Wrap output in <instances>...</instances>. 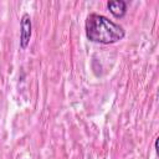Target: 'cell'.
Here are the masks:
<instances>
[{
  "instance_id": "6da1fadb",
  "label": "cell",
  "mask_w": 159,
  "mask_h": 159,
  "mask_svg": "<svg viewBox=\"0 0 159 159\" xmlns=\"http://www.w3.org/2000/svg\"><path fill=\"white\" fill-rule=\"evenodd\" d=\"M86 36L89 41L109 45L118 42L125 35L124 29L101 14H89L84 24Z\"/></svg>"
},
{
  "instance_id": "7a4b0ae2",
  "label": "cell",
  "mask_w": 159,
  "mask_h": 159,
  "mask_svg": "<svg viewBox=\"0 0 159 159\" xmlns=\"http://www.w3.org/2000/svg\"><path fill=\"white\" fill-rule=\"evenodd\" d=\"M32 34V24H31V17L29 14H24L21 17V30H20V47L26 48L30 43Z\"/></svg>"
},
{
  "instance_id": "3957f363",
  "label": "cell",
  "mask_w": 159,
  "mask_h": 159,
  "mask_svg": "<svg viewBox=\"0 0 159 159\" xmlns=\"http://www.w3.org/2000/svg\"><path fill=\"white\" fill-rule=\"evenodd\" d=\"M111 14L114 17H123L127 12V2L123 0H112L107 2Z\"/></svg>"
},
{
  "instance_id": "277c9868",
  "label": "cell",
  "mask_w": 159,
  "mask_h": 159,
  "mask_svg": "<svg viewBox=\"0 0 159 159\" xmlns=\"http://www.w3.org/2000/svg\"><path fill=\"white\" fill-rule=\"evenodd\" d=\"M155 150H158V139H155Z\"/></svg>"
}]
</instances>
